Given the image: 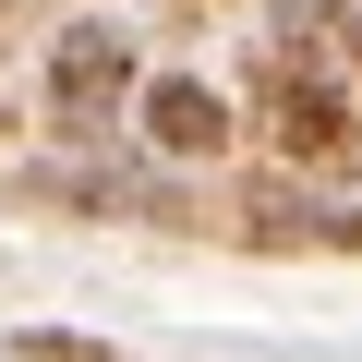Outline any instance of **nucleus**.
Returning <instances> with one entry per match:
<instances>
[{"instance_id": "f257e3e1", "label": "nucleus", "mask_w": 362, "mask_h": 362, "mask_svg": "<svg viewBox=\"0 0 362 362\" xmlns=\"http://www.w3.org/2000/svg\"><path fill=\"white\" fill-rule=\"evenodd\" d=\"M121 97H133V25H97V13L61 25V37H49V109H61L73 133H97Z\"/></svg>"}, {"instance_id": "f03ea898", "label": "nucleus", "mask_w": 362, "mask_h": 362, "mask_svg": "<svg viewBox=\"0 0 362 362\" xmlns=\"http://www.w3.org/2000/svg\"><path fill=\"white\" fill-rule=\"evenodd\" d=\"M350 133H362V121H350V97H338L326 73H302V61H290V73L266 85V145H278V157L326 169V157H350Z\"/></svg>"}, {"instance_id": "7ed1b4c3", "label": "nucleus", "mask_w": 362, "mask_h": 362, "mask_svg": "<svg viewBox=\"0 0 362 362\" xmlns=\"http://www.w3.org/2000/svg\"><path fill=\"white\" fill-rule=\"evenodd\" d=\"M145 145H157V157H218V145H230V97H218L206 73H157V85H145Z\"/></svg>"}, {"instance_id": "20e7f679", "label": "nucleus", "mask_w": 362, "mask_h": 362, "mask_svg": "<svg viewBox=\"0 0 362 362\" xmlns=\"http://www.w3.org/2000/svg\"><path fill=\"white\" fill-rule=\"evenodd\" d=\"M13 350H25V362H121V350H97V338H73V326H13Z\"/></svg>"}]
</instances>
